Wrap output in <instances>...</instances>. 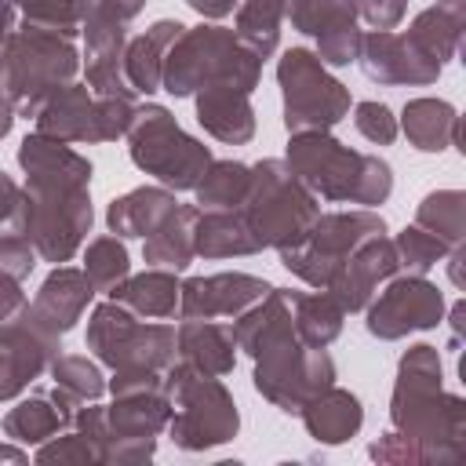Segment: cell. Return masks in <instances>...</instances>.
Masks as SVG:
<instances>
[{
	"instance_id": "1",
	"label": "cell",
	"mask_w": 466,
	"mask_h": 466,
	"mask_svg": "<svg viewBox=\"0 0 466 466\" xmlns=\"http://www.w3.org/2000/svg\"><path fill=\"white\" fill-rule=\"evenodd\" d=\"M25 167V193L15 218V233H25L40 258L69 262L91 229V164L69 149V142L47 135H25L18 146Z\"/></svg>"
},
{
	"instance_id": "2",
	"label": "cell",
	"mask_w": 466,
	"mask_h": 466,
	"mask_svg": "<svg viewBox=\"0 0 466 466\" xmlns=\"http://www.w3.org/2000/svg\"><path fill=\"white\" fill-rule=\"evenodd\" d=\"M390 419L397 433L411 437L422 448V459H444L437 444H448L451 451H459L462 400L441 393V357L433 346L419 342L400 357Z\"/></svg>"
},
{
	"instance_id": "3",
	"label": "cell",
	"mask_w": 466,
	"mask_h": 466,
	"mask_svg": "<svg viewBox=\"0 0 466 466\" xmlns=\"http://www.w3.org/2000/svg\"><path fill=\"white\" fill-rule=\"evenodd\" d=\"M295 178L324 200H350V204H364L375 208L390 197L393 189V171L386 160L371 157V153H357L350 146H342L339 138H331L328 131H299L288 142V160H284Z\"/></svg>"
},
{
	"instance_id": "4",
	"label": "cell",
	"mask_w": 466,
	"mask_h": 466,
	"mask_svg": "<svg viewBox=\"0 0 466 466\" xmlns=\"http://www.w3.org/2000/svg\"><path fill=\"white\" fill-rule=\"evenodd\" d=\"M262 62L237 40L233 29L226 25H197L182 29V36L171 44L160 73V87L171 91L175 98L193 95L208 84H233L251 91L258 84Z\"/></svg>"
},
{
	"instance_id": "5",
	"label": "cell",
	"mask_w": 466,
	"mask_h": 466,
	"mask_svg": "<svg viewBox=\"0 0 466 466\" xmlns=\"http://www.w3.org/2000/svg\"><path fill=\"white\" fill-rule=\"evenodd\" d=\"M76 66V51L66 36L25 25L11 33L0 51V95L15 106V113L36 116L58 87L73 84Z\"/></svg>"
},
{
	"instance_id": "6",
	"label": "cell",
	"mask_w": 466,
	"mask_h": 466,
	"mask_svg": "<svg viewBox=\"0 0 466 466\" xmlns=\"http://www.w3.org/2000/svg\"><path fill=\"white\" fill-rule=\"evenodd\" d=\"M164 397L171 404V419H167L171 441L186 451L215 448V444L229 441L240 426L237 404L226 393V386L215 375H204V371L189 368L186 360L167 368Z\"/></svg>"
},
{
	"instance_id": "7",
	"label": "cell",
	"mask_w": 466,
	"mask_h": 466,
	"mask_svg": "<svg viewBox=\"0 0 466 466\" xmlns=\"http://www.w3.org/2000/svg\"><path fill=\"white\" fill-rule=\"evenodd\" d=\"M248 226L262 240V248H291L309 222L320 215L317 197L295 178L284 160H262L251 167V186L240 204Z\"/></svg>"
},
{
	"instance_id": "8",
	"label": "cell",
	"mask_w": 466,
	"mask_h": 466,
	"mask_svg": "<svg viewBox=\"0 0 466 466\" xmlns=\"http://www.w3.org/2000/svg\"><path fill=\"white\" fill-rule=\"evenodd\" d=\"M131 135V160L160 178L167 189H193L211 164V149L189 138L164 106H135Z\"/></svg>"
},
{
	"instance_id": "9",
	"label": "cell",
	"mask_w": 466,
	"mask_h": 466,
	"mask_svg": "<svg viewBox=\"0 0 466 466\" xmlns=\"http://www.w3.org/2000/svg\"><path fill=\"white\" fill-rule=\"evenodd\" d=\"M386 233V222L375 211H328L309 222V229L291 244L280 248V262L313 288H324L335 269L371 237Z\"/></svg>"
},
{
	"instance_id": "10",
	"label": "cell",
	"mask_w": 466,
	"mask_h": 466,
	"mask_svg": "<svg viewBox=\"0 0 466 466\" xmlns=\"http://www.w3.org/2000/svg\"><path fill=\"white\" fill-rule=\"evenodd\" d=\"M87 350L98 353L113 371L116 368H149L164 371L175 364V328L171 324H146L127 306L106 299L95 306L87 320Z\"/></svg>"
},
{
	"instance_id": "11",
	"label": "cell",
	"mask_w": 466,
	"mask_h": 466,
	"mask_svg": "<svg viewBox=\"0 0 466 466\" xmlns=\"http://www.w3.org/2000/svg\"><path fill=\"white\" fill-rule=\"evenodd\" d=\"M335 382V364L324 350L306 346L295 331L273 339L255 357V390L280 411H302L320 390Z\"/></svg>"
},
{
	"instance_id": "12",
	"label": "cell",
	"mask_w": 466,
	"mask_h": 466,
	"mask_svg": "<svg viewBox=\"0 0 466 466\" xmlns=\"http://www.w3.org/2000/svg\"><path fill=\"white\" fill-rule=\"evenodd\" d=\"M277 80L284 87V127L299 131H328L350 113V91L328 76L324 62L302 47H291L280 66Z\"/></svg>"
},
{
	"instance_id": "13",
	"label": "cell",
	"mask_w": 466,
	"mask_h": 466,
	"mask_svg": "<svg viewBox=\"0 0 466 466\" xmlns=\"http://www.w3.org/2000/svg\"><path fill=\"white\" fill-rule=\"evenodd\" d=\"M58 350V331L44 324L33 313V306H25L0 331V400L18 397L44 368H51Z\"/></svg>"
},
{
	"instance_id": "14",
	"label": "cell",
	"mask_w": 466,
	"mask_h": 466,
	"mask_svg": "<svg viewBox=\"0 0 466 466\" xmlns=\"http://www.w3.org/2000/svg\"><path fill=\"white\" fill-rule=\"evenodd\" d=\"M444 299L441 291L422 277H397L379 291V299L368 306V331L375 339H404L408 331H422L441 324Z\"/></svg>"
},
{
	"instance_id": "15",
	"label": "cell",
	"mask_w": 466,
	"mask_h": 466,
	"mask_svg": "<svg viewBox=\"0 0 466 466\" xmlns=\"http://www.w3.org/2000/svg\"><path fill=\"white\" fill-rule=\"evenodd\" d=\"M291 25L317 40V58L328 66H350L360 51V29L353 0H291L284 4Z\"/></svg>"
},
{
	"instance_id": "16",
	"label": "cell",
	"mask_w": 466,
	"mask_h": 466,
	"mask_svg": "<svg viewBox=\"0 0 466 466\" xmlns=\"http://www.w3.org/2000/svg\"><path fill=\"white\" fill-rule=\"evenodd\" d=\"M269 284L251 273H211L193 277L178 284V313L182 320H218V317H240L248 306H255Z\"/></svg>"
},
{
	"instance_id": "17",
	"label": "cell",
	"mask_w": 466,
	"mask_h": 466,
	"mask_svg": "<svg viewBox=\"0 0 466 466\" xmlns=\"http://www.w3.org/2000/svg\"><path fill=\"white\" fill-rule=\"evenodd\" d=\"M357 62L364 69V76L379 80V84H433L441 76V66L433 58H426L408 33H368L360 36V51Z\"/></svg>"
},
{
	"instance_id": "18",
	"label": "cell",
	"mask_w": 466,
	"mask_h": 466,
	"mask_svg": "<svg viewBox=\"0 0 466 466\" xmlns=\"http://www.w3.org/2000/svg\"><path fill=\"white\" fill-rule=\"evenodd\" d=\"M397 273V251L393 240H386L382 233L364 240L339 269L335 277L324 284V291L350 313V309H364L371 302V295L379 291L382 280H390Z\"/></svg>"
},
{
	"instance_id": "19",
	"label": "cell",
	"mask_w": 466,
	"mask_h": 466,
	"mask_svg": "<svg viewBox=\"0 0 466 466\" xmlns=\"http://www.w3.org/2000/svg\"><path fill=\"white\" fill-rule=\"evenodd\" d=\"M36 131L58 142H98V98L80 87H58L36 113Z\"/></svg>"
},
{
	"instance_id": "20",
	"label": "cell",
	"mask_w": 466,
	"mask_h": 466,
	"mask_svg": "<svg viewBox=\"0 0 466 466\" xmlns=\"http://www.w3.org/2000/svg\"><path fill=\"white\" fill-rule=\"evenodd\" d=\"M251 91L233 87V84H208L197 95V120L200 127L229 146H244L255 135V113L248 102Z\"/></svg>"
},
{
	"instance_id": "21",
	"label": "cell",
	"mask_w": 466,
	"mask_h": 466,
	"mask_svg": "<svg viewBox=\"0 0 466 466\" xmlns=\"http://www.w3.org/2000/svg\"><path fill=\"white\" fill-rule=\"evenodd\" d=\"M76 400L69 393H62L58 386L51 390V397L44 393H33L25 400H18L7 415H4V433L11 441H22V444H44L51 441L55 433H62L73 415H76Z\"/></svg>"
},
{
	"instance_id": "22",
	"label": "cell",
	"mask_w": 466,
	"mask_h": 466,
	"mask_svg": "<svg viewBox=\"0 0 466 466\" xmlns=\"http://www.w3.org/2000/svg\"><path fill=\"white\" fill-rule=\"evenodd\" d=\"M237 339L229 324L218 320H182L175 331V353L178 360H186L189 368L222 379L226 371H233L237 360Z\"/></svg>"
},
{
	"instance_id": "23",
	"label": "cell",
	"mask_w": 466,
	"mask_h": 466,
	"mask_svg": "<svg viewBox=\"0 0 466 466\" xmlns=\"http://www.w3.org/2000/svg\"><path fill=\"white\" fill-rule=\"evenodd\" d=\"M91 295H95V284L87 280L84 269L58 266V269L40 284V291H36V299H33L29 306H33V313H36L44 324H51L58 335H66V331L80 320V313L87 309Z\"/></svg>"
},
{
	"instance_id": "24",
	"label": "cell",
	"mask_w": 466,
	"mask_h": 466,
	"mask_svg": "<svg viewBox=\"0 0 466 466\" xmlns=\"http://www.w3.org/2000/svg\"><path fill=\"white\" fill-rule=\"evenodd\" d=\"M182 22L160 18L157 25H149L142 36L124 44V76L135 87V95H153L160 87V73H164V58L171 51V44L182 36Z\"/></svg>"
},
{
	"instance_id": "25",
	"label": "cell",
	"mask_w": 466,
	"mask_h": 466,
	"mask_svg": "<svg viewBox=\"0 0 466 466\" xmlns=\"http://www.w3.org/2000/svg\"><path fill=\"white\" fill-rule=\"evenodd\" d=\"M309 437H317L320 444H342L350 441L360 422H364V408L350 390H339L335 382L328 390H320L313 400H306V408L299 411Z\"/></svg>"
},
{
	"instance_id": "26",
	"label": "cell",
	"mask_w": 466,
	"mask_h": 466,
	"mask_svg": "<svg viewBox=\"0 0 466 466\" xmlns=\"http://www.w3.org/2000/svg\"><path fill=\"white\" fill-rule=\"evenodd\" d=\"M175 208H178L175 189L142 186V189H131L120 200H113L106 211V222H109L113 237H149Z\"/></svg>"
},
{
	"instance_id": "27",
	"label": "cell",
	"mask_w": 466,
	"mask_h": 466,
	"mask_svg": "<svg viewBox=\"0 0 466 466\" xmlns=\"http://www.w3.org/2000/svg\"><path fill=\"white\" fill-rule=\"evenodd\" d=\"M193 248L204 258H233V255H255L262 251V240L248 226L244 211H200L193 229Z\"/></svg>"
},
{
	"instance_id": "28",
	"label": "cell",
	"mask_w": 466,
	"mask_h": 466,
	"mask_svg": "<svg viewBox=\"0 0 466 466\" xmlns=\"http://www.w3.org/2000/svg\"><path fill=\"white\" fill-rule=\"evenodd\" d=\"M462 22H466V0H441V4L426 7V11L411 22L408 40H411L426 58H433L437 66H444L448 58L459 55Z\"/></svg>"
},
{
	"instance_id": "29",
	"label": "cell",
	"mask_w": 466,
	"mask_h": 466,
	"mask_svg": "<svg viewBox=\"0 0 466 466\" xmlns=\"http://www.w3.org/2000/svg\"><path fill=\"white\" fill-rule=\"evenodd\" d=\"M197 218H200V208H175L142 244V255L153 269H186L193 258H197V248H193V229H197Z\"/></svg>"
},
{
	"instance_id": "30",
	"label": "cell",
	"mask_w": 466,
	"mask_h": 466,
	"mask_svg": "<svg viewBox=\"0 0 466 466\" xmlns=\"http://www.w3.org/2000/svg\"><path fill=\"white\" fill-rule=\"evenodd\" d=\"M106 299L127 306L135 317L149 320H167L178 309V280L171 269H146V273H127L120 288H113Z\"/></svg>"
},
{
	"instance_id": "31",
	"label": "cell",
	"mask_w": 466,
	"mask_h": 466,
	"mask_svg": "<svg viewBox=\"0 0 466 466\" xmlns=\"http://www.w3.org/2000/svg\"><path fill=\"white\" fill-rule=\"evenodd\" d=\"M404 135L422 153H441L459 142V113L441 98H411L404 106Z\"/></svg>"
},
{
	"instance_id": "32",
	"label": "cell",
	"mask_w": 466,
	"mask_h": 466,
	"mask_svg": "<svg viewBox=\"0 0 466 466\" xmlns=\"http://www.w3.org/2000/svg\"><path fill=\"white\" fill-rule=\"evenodd\" d=\"M342 317H346V309L324 288H317L309 295L291 291V324H295V335L306 346L324 350L328 342H335L339 331H342Z\"/></svg>"
},
{
	"instance_id": "33",
	"label": "cell",
	"mask_w": 466,
	"mask_h": 466,
	"mask_svg": "<svg viewBox=\"0 0 466 466\" xmlns=\"http://www.w3.org/2000/svg\"><path fill=\"white\" fill-rule=\"evenodd\" d=\"M251 186V167L240 160H211L200 182L193 186L200 211H233L244 204Z\"/></svg>"
},
{
	"instance_id": "34",
	"label": "cell",
	"mask_w": 466,
	"mask_h": 466,
	"mask_svg": "<svg viewBox=\"0 0 466 466\" xmlns=\"http://www.w3.org/2000/svg\"><path fill=\"white\" fill-rule=\"evenodd\" d=\"M280 22H284V0H240L237 40L258 62H266L280 44Z\"/></svg>"
},
{
	"instance_id": "35",
	"label": "cell",
	"mask_w": 466,
	"mask_h": 466,
	"mask_svg": "<svg viewBox=\"0 0 466 466\" xmlns=\"http://www.w3.org/2000/svg\"><path fill=\"white\" fill-rule=\"evenodd\" d=\"M466 197L459 189H437L430 193L419 211H415V226H422L426 233L441 237L448 248H459L462 244V226H466Z\"/></svg>"
},
{
	"instance_id": "36",
	"label": "cell",
	"mask_w": 466,
	"mask_h": 466,
	"mask_svg": "<svg viewBox=\"0 0 466 466\" xmlns=\"http://www.w3.org/2000/svg\"><path fill=\"white\" fill-rule=\"evenodd\" d=\"M15 7H22L25 25H36V29L73 40L76 29L84 25L87 11L95 7V0H15Z\"/></svg>"
},
{
	"instance_id": "37",
	"label": "cell",
	"mask_w": 466,
	"mask_h": 466,
	"mask_svg": "<svg viewBox=\"0 0 466 466\" xmlns=\"http://www.w3.org/2000/svg\"><path fill=\"white\" fill-rule=\"evenodd\" d=\"M84 273L87 280L95 284V291L109 295L113 288H120L131 273V262H127V248L116 240V237H98L87 244L84 251Z\"/></svg>"
},
{
	"instance_id": "38",
	"label": "cell",
	"mask_w": 466,
	"mask_h": 466,
	"mask_svg": "<svg viewBox=\"0 0 466 466\" xmlns=\"http://www.w3.org/2000/svg\"><path fill=\"white\" fill-rule=\"evenodd\" d=\"M51 379L62 393H69L76 404H87V400H98L106 382H102V371L87 360V357H76V353H58L51 360Z\"/></svg>"
},
{
	"instance_id": "39",
	"label": "cell",
	"mask_w": 466,
	"mask_h": 466,
	"mask_svg": "<svg viewBox=\"0 0 466 466\" xmlns=\"http://www.w3.org/2000/svg\"><path fill=\"white\" fill-rule=\"evenodd\" d=\"M393 251H397V266H408L411 273H426V269H433L451 248H448L441 237L426 233L422 226H408V229L393 240Z\"/></svg>"
},
{
	"instance_id": "40",
	"label": "cell",
	"mask_w": 466,
	"mask_h": 466,
	"mask_svg": "<svg viewBox=\"0 0 466 466\" xmlns=\"http://www.w3.org/2000/svg\"><path fill=\"white\" fill-rule=\"evenodd\" d=\"M353 124H357V131H360L368 142H375V146H390V142L397 138V116H393L390 106H382V102H357Z\"/></svg>"
},
{
	"instance_id": "41",
	"label": "cell",
	"mask_w": 466,
	"mask_h": 466,
	"mask_svg": "<svg viewBox=\"0 0 466 466\" xmlns=\"http://www.w3.org/2000/svg\"><path fill=\"white\" fill-rule=\"evenodd\" d=\"M36 248H33V240L25 237V233H15V229H7L4 237H0V273L4 277H15V280H22V277H29L33 273V266H36Z\"/></svg>"
},
{
	"instance_id": "42",
	"label": "cell",
	"mask_w": 466,
	"mask_h": 466,
	"mask_svg": "<svg viewBox=\"0 0 466 466\" xmlns=\"http://www.w3.org/2000/svg\"><path fill=\"white\" fill-rule=\"evenodd\" d=\"M87 462V459H98V448L76 430V433H66V437H51L47 444H40L36 451V462Z\"/></svg>"
},
{
	"instance_id": "43",
	"label": "cell",
	"mask_w": 466,
	"mask_h": 466,
	"mask_svg": "<svg viewBox=\"0 0 466 466\" xmlns=\"http://www.w3.org/2000/svg\"><path fill=\"white\" fill-rule=\"evenodd\" d=\"M404 11H408V0H353L357 22L371 25L375 33H386V29L400 25Z\"/></svg>"
},
{
	"instance_id": "44",
	"label": "cell",
	"mask_w": 466,
	"mask_h": 466,
	"mask_svg": "<svg viewBox=\"0 0 466 466\" xmlns=\"http://www.w3.org/2000/svg\"><path fill=\"white\" fill-rule=\"evenodd\" d=\"M371 459H382V462H422V448L411 437L393 430L379 444H371Z\"/></svg>"
},
{
	"instance_id": "45",
	"label": "cell",
	"mask_w": 466,
	"mask_h": 466,
	"mask_svg": "<svg viewBox=\"0 0 466 466\" xmlns=\"http://www.w3.org/2000/svg\"><path fill=\"white\" fill-rule=\"evenodd\" d=\"M25 306H29V299H25V291L18 288V280L0 273V331H4Z\"/></svg>"
},
{
	"instance_id": "46",
	"label": "cell",
	"mask_w": 466,
	"mask_h": 466,
	"mask_svg": "<svg viewBox=\"0 0 466 466\" xmlns=\"http://www.w3.org/2000/svg\"><path fill=\"white\" fill-rule=\"evenodd\" d=\"M18 208H22V193L18 186L0 171V226L15 229V218H18Z\"/></svg>"
},
{
	"instance_id": "47",
	"label": "cell",
	"mask_w": 466,
	"mask_h": 466,
	"mask_svg": "<svg viewBox=\"0 0 466 466\" xmlns=\"http://www.w3.org/2000/svg\"><path fill=\"white\" fill-rule=\"evenodd\" d=\"M193 11H200L204 18H226L229 11L240 7V0H186Z\"/></svg>"
},
{
	"instance_id": "48",
	"label": "cell",
	"mask_w": 466,
	"mask_h": 466,
	"mask_svg": "<svg viewBox=\"0 0 466 466\" xmlns=\"http://www.w3.org/2000/svg\"><path fill=\"white\" fill-rule=\"evenodd\" d=\"M11 33H15V0H0V51Z\"/></svg>"
},
{
	"instance_id": "49",
	"label": "cell",
	"mask_w": 466,
	"mask_h": 466,
	"mask_svg": "<svg viewBox=\"0 0 466 466\" xmlns=\"http://www.w3.org/2000/svg\"><path fill=\"white\" fill-rule=\"evenodd\" d=\"M11 124H15V106H11V102L0 95V138L11 131Z\"/></svg>"
},
{
	"instance_id": "50",
	"label": "cell",
	"mask_w": 466,
	"mask_h": 466,
	"mask_svg": "<svg viewBox=\"0 0 466 466\" xmlns=\"http://www.w3.org/2000/svg\"><path fill=\"white\" fill-rule=\"evenodd\" d=\"M0 462H25V451H18V448H0Z\"/></svg>"
}]
</instances>
